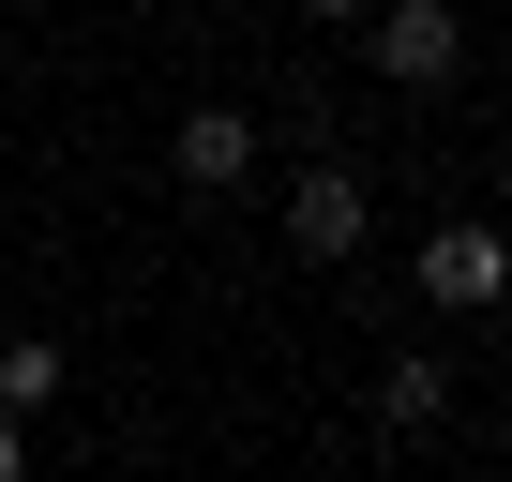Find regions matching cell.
I'll use <instances>...</instances> for the list:
<instances>
[{
    "label": "cell",
    "instance_id": "cell-1",
    "mask_svg": "<svg viewBox=\"0 0 512 482\" xmlns=\"http://www.w3.org/2000/svg\"><path fill=\"white\" fill-rule=\"evenodd\" d=\"M377 241V181L347 166V151H302V181H287V257H317V272H347Z\"/></svg>",
    "mask_w": 512,
    "mask_h": 482
},
{
    "label": "cell",
    "instance_id": "cell-2",
    "mask_svg": "<svg viewBox=\"0 0 512 482\" xmlns=\"http://www.w3.org/2000/svg\"><path fill=\"white\" fill-rule=\"evenodd\" d=\"M407 272H422V302H437V317H482V302H512V226H482V211H437Z\"/></svg>",
    "mask_w": 512,
    "mask_h": 482
},
{
    "label": "cell",
    "instance_id": "cell-3",
    "mask_svg": "<svg viewBox=\"0 0 512 482\" xmlns=\"http://www.w3.org/2000/svg\"><path fill=\"white\" fill-rule=\"evenodd\" d=\"M362 46H377L392 91H452L467 76V16L452 0H362Z\"/></svg>",
    "mask_w": 512,
    "mask_h": 482
},
{
    "label": "cell",
    "instance_id": "cell-4",
    "mask_svg": "<svg viewBox=\"0 0 512 482\" xmlns=\"http://www.w3.org/2000/svg\"><path fill=\"white\" fill-rule=\"evenodd\" d=\"M256 151H272V136H256L241 106H181V136H166L181 196H241V181H256Z\"/></svg>",
    "mask_w": 512,
    "mask_h": 482
},
{
    "label": "cell",
    "instance_id": "cell-5",
    "mask_svg": "<svg viewBox=\"0 0 512 482\" xmlns=\"http://www.w3.org/2000/svg\"><path fill=\"white\" fill-rule=\"evenodd\" d=\"M437 422H452V362L437 347H392L377 362V437H437Z\"/></svg>",
    "mask_w": 512,
    "mask_h": 482
},
{
    "label": "cell",
    "instance_id": "cell-6",
    "mask_svg": "<svg viewBox=\"0 0 512 482\" xmlns=\"http://www.w3.org/2000/svg\"><path fill=\"white\" fill-rule=\"evenodd\" d=\"M61 392H76V362H61L46 332H16V347H0V407H16V422H46Z\"/></svg>",
    "mask_w": 512,
    "mask_h": 482
},
{
    "label": "cell",
    "instance_id": "cell-7",
    "mask_svg": "<svg viewBox=\"0 0 512 482\" xmlns=\"http://www.w3.org/2000/svg\"><path fill=\"white\" fill-rule=\"evenodd\" d=\"M272 16H317V31H362V0H272Z\"/></svg>",
    "mask_w": 512,
    "mask_h": 482
},
{
    "label": "cell",
    "instance_id": "cell-8",
    "mask_svg": "<svg viewBox=\"0 0 512 482\" xmlns=\"http://www.w3.org/2000/svg\"><path fill=\"white\" fill-rule=\"evenodd\" d=\"M0 482H31V437H16V407H0Z\"/></svg>",
    "mask_w": 512,
    "mask_h": 482
}]
</instances>
